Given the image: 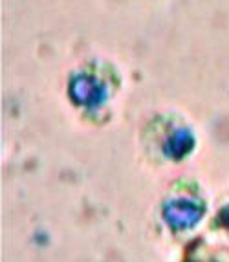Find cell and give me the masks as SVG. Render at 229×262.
<instances>
[{
  "label": "cell",
  "mask_w": 229,
  "mask_h": 262,
  "mask_svg": "<svg viewBox=\"0 0 229 262\" xmlns=\"http://www.w3.org/2000/svg\"><path fill=\"white\" fill-rule=\"evenodd\" d=\"M225 224H227V226H229V211H227V213H225Z\"/></svg>",
  "instance_id": "2"
},
{
  "label": "cell",
  "mask_w": 229,
  "mask_h": 262,
  "mask_svg": "<svg viewBox=\"0 0 229 262\" xmlns=\"http://www.w3.org/2000/svg\"><path fill=\"white\" fill-rule=\"evenodd\" d=\"M202 211L191 204H172L165 209V219L174 229H185L198 222Z\"/></svg>",
  "instance_id": "1"
},
{
  "label": "cell",
  "mask_w": 229,
  "mask_h": 262,
  "mask_svg": "<svg viewBox=\"0 0 229 262\" xmlns=\"http://www.w3.org/2000/svg\"><path fill=\"white\" fill-rule=\"evenodd\" d=\"M191 262H207V260H203V258H200V260H191Z\"/></svg>",
  "instance_id": "3"
}]
</instances>
